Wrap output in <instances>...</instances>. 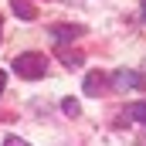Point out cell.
<instances>
[{"label":"cell","mask_w":146,"mask_h":146,"mask_svg":"<svg viewBox=\"0 0 146 146\" xmlns=\"http://www.w3.org/2000/svg\"><path fill=\"white\" fill-rule=\"evenodd\" d=\"M126 112H129V119H136V122H143V126H146V99H143V102H133Z\"/></svg>","instance_id":"52a82bcc"},{"label":"cell","mask_w":146,"mask_h":146,"mask_svg":"<svg viewBox=\"0 0 146 146\" xmlns=\"http://www.w3.org/2000/svg\"><path fill=\"white\" fill-rule=\"evenodd\" d=\"M139 7H143V21H146V0H139Z\"/></svg>","instance_id":"30bf717a"},{"label":"cell","mask_w":146,"mask_h":146,"mask_svg":"<svg viewBox=\"0 0 146 146\" xmlns=\"http://www.w3.org/2000/svg\"><path fill=\"white\" fill-rule=\"evenodd\" d=\"M0 37H3V34H0Z\"/></svg>","instance_id":"7c38bea8"},{"label":"cell","mask_w":146,"mask_h":146,"mask_svg":"<svg viewBox=\"0 0 146 146\" xmlns=\"http://www.w3.org/2000/svg\"><path fill=\"white\" fill-rule=\"evenodd\" d=\"M82 88H85V95H102V88H106V75H102V72H88Z\"/></svg>","instance_id":"277c9868"},{"label":"cell","mask_w":146,"mask_h":146,"mask_svg":"<svg viewBox=\"0 0 146 146\" xmlns=\"http://www.w3.org/2000/svg\"><path fill=\"white\" fill-rule=\"evenodd\" d=\"M61 65L65 68H82L85 65V54L82 51H61Z\"/></svg>","instance_id":"5b68a950"},{"label":"cell","mask_w":146,"mask_h":146,"mask_svg":"<svg viewBox=\"0 0 146 146\" xmlns=\"http://www.w3.org/2000/svg\"><path fill=\"white\" fill-rule=\"evenodd\" d=\"M14 72L21 75V78H41V75L48 72V58L41 51H24V54L14 58Z\"/></svg>","instance_id":"6da1fadb"},{"label":"cell","mask_w":146,"mask_h":146,"mask_svg":"<svg viewBox=\"0 0 146 146\" xmlns=\"http://www.w3.org/2000/svg\"><path fill=\"white\" fill-rule=\"evenodd\" d=\"M85 34V27L82 24H54L51 27V41L54 44H68V41H75V37Z\"/></svg>","instance_id":"7a4b0ae2"},{"label":"cell","mask_w":146,"mask_h":146,"mask_svg":"<svg viewBox=\"0 0 146 146\" xmlns=\"http://www.w3.org/2000/svg\"><path fill=\"white\" fill-rule=\"evenodd\" d=\"M112 82H115V88H122V92H126V88H129V92H133V88H143V75L129 72V68H119V72L112 75Z\"/></svg>","instance_id":"3957f363"},{"label":"cell","mask_w":146,"mask_h":146,"mask_svg":"<svg viewBox=\"0 0 146 146\" xmlns=\"http://www.w3.org/2000/svg\"><path fill=\"white\" fill-rule=\"evenodd\" d=\"M7 146H27V143H21V139H14V136H10V139H7Z\"/></svg>","instance_id":"9c48e42d"},{"label":"cell","mask_w":146,"mask_h":146,"mask_svg":"<svg viewBox=\"0 0 146 146\" xmlns=\"http://www.w3.org/2000/svg\"><path fill=\"white\" fill-rule=\"evenodd\" d=\"M14 14H17L21 21H34V17H37V10L31 7V3H24V0H17V3H14Z\"/></svg>","instance_id":"8992f818"},{"label":"cell","mask_w":146,"mask_h":146,"mask_svg":"<svg viewBox=\"0 0 146 146\" xmlns=\"http://www.w3.org/2000/svg\"><path fill=\"white\" fill-rule=\"evenodd\" d=\"M0 92H3V72H0Z\"/></svg>","instance_id":"8fae6325"},{"label":"cell","mask_w":146,"mask_h":146,"mask_svg":"<svg viewBox=\"0 0 146 146\" xmlns=\"http://www.w3.org/2000/svg\"><path fill=\"white\" fill-rule=\"evenodd\" d=\"M61 112L65 115H78V99H65L61 102Z\"/></svg>","instance_id":"ba28073f"}]
</instances>
